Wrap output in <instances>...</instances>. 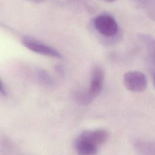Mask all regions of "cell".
<instances>
[{
  "label": "cell",
  "mask_w": 155,
  "mask_h": 155,
  "mask_svg": "<svg viewBox=\"0 0 155 155\" xmlns=\"http://www.w3.org/2000/svg\"><path fill=\"white\" fill-rule=\"evenodd\" d=\"M109 133L104 128H97L82 132L74 141L77 153L83 155L96 154L99 147L108 139Z\"/></svg>",
  "instance_id": "6da1fadb"
},
{
  "label": "cell",
  "mask_w": 155,
  "mask_h": 155,
  "mask_svg": "<svg viewBox=\"0 0 155 155\" xmlns=\"http://www.w3.org/2000/svg\"><path fill=\"white\" fill-rule=\"evenodd\" d=\"M104 77V71L102 67L97 66L93 70L89 88L85 93L80 96V99L83 103L90 102L99 96L103 87Z\"/></svg>",
  "instance_id": "7a4b0ae2"
},
{
  "label": "cell",
  "mask_w": 155,
  "mask_h": 155,
  "mask_svg": "<svg viewBox=\"0 0 155 155\" xmlns=\"http://www.w3.org/2000/svg\"><path fill=\"white\" fill-rule=\"evenodd\" d=\"M95 29L105 37H113L118 32V24L115 18L108 14H101L93 21Z\"/></svg>",
  "instance_id": "3957f363"
},
{
  "label": "cell",
  "mask_w": 155,
  "mask_h": 155,
  "mask_svg": "<svg viewBox=\"0 0 155 155\" xmlns=\"http://www.w3.org/2000/svg\"><path fill=\"white\" fill-rule=\"evenodd\" d=\"M125 87L130 91L140 92L147 87V79L144 74L137 70L125 72L123 77Z\"/></svg>",
  "instance_id": "277c9868"
},
{
  "label": "cell",
  "mask_w": 155,
  "mask_h": 155,
  "mask_svg": "<svg viewBox=\"0 0 155 155\" xmlns=\"http://www.w3.org/2000/svg\"><path fill=\"white\" fill-rule=\"evenodd\" d=\"M21 41L26 48L33 52L53 58H62L61 53L58 50L40 41L30 37H24Z\"/></svg>",
  "instance_id": "5b68a950"
},
{
  "label": "cell",
  "mask_w": 155,
  "mask_h": 155,
  "mask_svg": "<svg viewBox=\"0 0 155 155\" xmlns=\"http://www.w3.org/2000/svg\"><path fill=\"white\" fill-rule=\"evenodd\" d=\"M136 148L139 151H145V150H150L151 148H154V145H151L150 142H141L139 141L135 143Z\"/></svg>",
  "instance_id": "8992f818"
},
{
  "label": "cell",
  "mask_w": 155,
  "mask_h": 155,
  "mask_svg": "<svg viewBox=\"0 0 155 155\" xmlns=\"http://www.w3.org/2000/svg\"><path fill=\"white\" fill-rule=\"evenodd\" d=\"M0 91H1V93L2 95H4V96H6V95H7V88L5 87V85L3 83V81H2V79H1Z\"/></svg>",
  "instance_id": "52a82bcc"
}]
</instances>
